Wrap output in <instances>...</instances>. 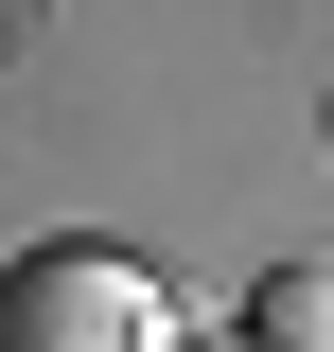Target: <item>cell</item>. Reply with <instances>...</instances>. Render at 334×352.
<instances>
[{"instance_id":"6da1fadb","label":"cell","mask_w":334,"mask_h":352,"mask_svg":"<svg viewBox=\"0 0 334 352\" xmlns=\"http://www.w3.org/2000/svg\"><path fill=\"white\" fill-rule=\"evenodd\" d=\"M0 352H176V282H159L141 247L53 229V247L0 264Z\"/></svg>"},{"instance_id":"7a4b0ae2","label":"cell","mask_w":334,"mask_h":352,"mask_svg":"<svg viewBox=\"0 0 334 352\" xmlns=\"http://www.w3.org/2000/svg\"><path fill=\"white\" fill-rule=\"evenodd\" d=\"M247 352H334V264H264L247 282Z\"/></svg>"},{"instance_id":"3957f363","label":"cell","mask_w":334,"mask_h":352,"mask_svg":"<svg viewBox=\"0 0 334 352\" xmlns=\"http://www.w3.org/2000/svg\"><path fill=\"white\" fill-rule=\"evenodd\" d=\"M176 352H247V335H176Z\"/></svg>"},{"instance_id":"277c9868","label":"cell","mask_w":334,"mask_h":352,"mask_svg":"<svg viewBox=\"0 0 334 352\" xmlns=\"http://www.w3.org/2000/svg\"><path fill=\"white\" fill-rule=\"evenodd\" d=\"M317 141H334V106H317Z\"/></svg>"}]
</instances>
